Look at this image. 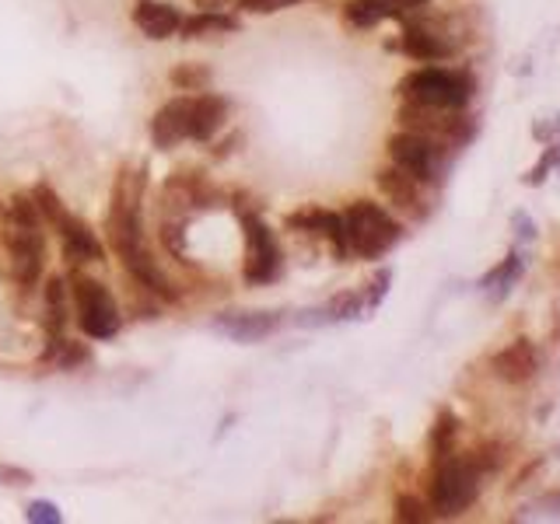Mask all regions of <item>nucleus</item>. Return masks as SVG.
<instances>
[{"instance_id":"nucleus-32","label":"nucleus","mask_w":560,"mask_h":524,"mask_svg":"<svg viewBox=\"0 0 560 524\" xmlns=\"http://www.w3.org/2000/svg\"><path fill=\"white\" fill-rule=\"evenodd\" d=\"M239 4L245 11H253V14H267V11H280V8L299 4V0H239Z\"/></svg>"},{"instance_id":"nucleus-10","label":"nucleus","mask_w":560,"mask_h":524,"mask_svg":"<svg viewBox=\"0 0 560 524\" xmlns=\"http://www.w3.org/2000/svg\"><path fill=\"white\" fill-rule=\"evenodd\" d=\"M378 190H382V196L397 207L400 214L414 217V221H424L427 214H431V196H427V182L414 179L410 172H403V168L389 164L378 172Z\"/></svg>"},{"instance_id":"nucleus-6","label":"nucleus","mask_w":560,"mask_h":524,"mask_svg":"<svg viewBox=\"0 0 560 524\" xmlns=\"http://www.w3.org/2000/svg\"><path fill=\"white\" fill-rule=\"evenodd\" d=\"M400 123L410 133H421V137L435 141L445 150H463L476 137V120L466 115L463 109H431V106H417V101H406L400 109Z\"/></svg>"},{"instance_id":"nucleus-8","label":"nucleus","mask_w":560,"mask_h":524,"mask_svg":"<svg viewBox=\"0 0 560 524\" xmlns=\"http://www.w3.org/2000/svg\"><path fill=\"white\" fill-rule=\"evenodd\" d=\"M445 158H449V150L438 147L435 141L421 137V133H397V137H389V161L410 172L414 179L427 182V185H438L441 182V172H445Z\"/></svg>"},{"instance_id":"nucleus-29","label":"nucleus","mask_w":560,"mask_h":524,"mask_svg":"<svg viewBox=\"0 0 560 524\" xmlns=\"http://www.w3.org/2000/svg\"><path fill=\"white\" fill-rule=\"evenodd\" d=\"M389 283H392V273L389 269H382V273H375V280L365 287V304H368V312H375L378 304H382L386 291H389Z\"/></svg>"},{"instance_id":"nucleus-33","label":"nucleus","mask_w":560,"mask_h":524,"mask_svg":"<svg viewBox=\"0 0 560 524\" xmlns=\"http://www.w3.org/2000/svg\"><path fill=\"white\" fill-rule=\"evenodd\" d=\"M221 4H228V0H196V8H204V11H218Z\"/></svg>"},{"instance_id":"nucleus-15","label":"nucleus","mask_w":560,"mask_h":524,"mask_svg":"<svg viewBox=\"0 0 560 524\" xmlns=\"http://www.w3.org/2000/svg\"><path fill=\"white\" fill-rule=\"evenodd\" d=\"M214 329L232 336L239 343H256L263 336H270L280 329V315L277 312H235V315H221Z\"/></svg>"},{"instance_id":"nucleus-31","label":"nucleus","mask_w":560,"mask_h":524,"mask_svg":"<svg viewBox=\"0 0 560 524\" xmlns=\"http://www.w3.org/2000/svg\"><path fill=\"white\" fill-rule=\"evenodd\" d=\"M512 228H515V239L525 245V242H536V221L529 214H512Z\"/></svg>"},{"instance_id":"nucleus-20","label":"nucleus","mask_w":560,"mask_h":524,"mask_svg":"<svg viewBox=\"0 0 560 524\" xmlns=\"http://www.w3.org/2000/svg\"><path fill=\"white\" fill-rule=\"evenodd\" d=\"M228 101L218 95H196V123H193V141H210L214 133L224 126Z\"/></svg>"},{"instance_id":"nucleus-11","label":"nucleus","mask_w":560,"mask_h":524,"mask_svg":"<svg viewBox=\"0 0 560 524\" xmlns=\"http://www.w3.org/2000/svg\"><path fill=\"white\" fill-rule=\"evenodd\" d=\"M193 123H196V95L172 98L151 120V137L161 150H172L175 144L193 141Z\"/></svg>"},{"instance_id":"nucleus-5","label":"nucleus","mask_w":560,"mask_h":524,"mask_svg":"<svg viewBox=\"0 0 560 524\" xmlns=\"http://www.w3.org/2000/svg\"><path fill=\"white\" fill-rule=\"evenodd\" d=\"M400 95L406 101L431 109H466L476 95V81L466 71H445V66H424L400 81Z\"/></svg>"},{"instance_id":"nucleus-30","label":"nucleus","mask_w":560,"mask_h":524,"mask_svg":"<svg viewBox=\"0 0 560 524\" xmlns=\"http://www.w3.org/2000/svg\"><path fill=\"white\" fill-rule=\"evenodd\" d=\"M28 521L32 524H60V511H57V503H49V500H36L28 507Z\"/></svg>"},{"instance_id":"nucleus-14","label":"nucleus","mask_w":560,"mask_h":524,"mask_svg":"<svg viewBox=\"0 0 560 524\" xmlns=\"http://www.w3.org/2000/svg\"><path fill=\"white\" fill-rule=\"evenodd\" d=\"M57 231H60V242H63V259H68L71 266H85V263L102 259V242L95 239V231L81 221V217L68 214Z\"/></svg>"},{"instance_id":"nucleus-34","label":"nucleus","mask_w":560,"mask_h":524,"mask_svg":"<svg viewBox=\"0 0 560 524\" xmlns=\"http://www.w3.org/2000/svg\"><path fill=\"white\" fill-rule=\"evenodd\" d=\"M424 4H431V0H400L403 11H414V8H424Z\"/></svg>"},{"instance_id":"nucleus-27","label":"nucleus","mask_w":560,"mask_h":524,"mask_svg":"<svg viewBox=\"0 0 560 524\" xmlns=\"http://www.w3.org/2000/svg\"><path fill=\"white\" fill-rule=\"evenodd\" d=\"M515 521H560V497L533 500L522 514H515Z\"/></svg>"},{"instance_id":"nucleus-9","label":"nucleus","mask_w":560,"mask_h":524,"mask_svg":"<svg viewBox=\"0 0 560 524\" xmlns=\"http://www.w3.org/2000/svg\"><path fill=\"white\" fill-rule=\"evenodd\" d=\"M245 228V280L249 283H270L280 273V248L270 228L259 221V217L245 214L242 217Z\"/></svg>"},{"instance_id":"nucleus-4","label":"nucleus","mask_w":560,"mask_h":524,"mask_svg":"<svg viewBox=\"0 0 560 524\" xmlns=\"http://www.w3.org/2000/svg\"><path fill=\"white\" fill-rule=\"evenodd\" d=\"M343 217V239H348V256L357 259H382L403 242V224L386 207L372 199L351 203Z\"/></svg>"},{"instance_id":"nucleus-13","label":"nucleus","mask_w":560,"mask_h":524,"mask_svg":"<svg viewBox=\"0 0 560 524\" xmlns=\"http://www.w3.org/2000/svg\"><path fill=\"white\" fill-rule=\"evenodd\" d=\"M455 49H459V42L431 22H410L403 28V53L421 63L449 60V57H455Z\"/></svg>"},{"instance_id":"nucleus-25","label":"nucleus","mask_w":560,"mask_h":524,"mask_svg":"<svg viewBox=\"0 0 560 524\" xmlns=\"http://www.w3.org/2000/svg\"><path fill=\"white\" fill-rule=\"evenodd\" d=\"M553 168H560V137L547 141V150H543V158L529 168V172L522 175L525 185H543L547 182V175L553 172Z\"/></svg>"},{"instance_id":"nucleus-2","label":"nucleus","mask_w":560,"mask_h":524,"mask_svg":"<svg viewBox=\"0 0 560 524\" xmlns=\"http://www.w3.org/2000/svg\"><path fill=\"white\" fill-rule=\"evenodd\" d=\"M141 193H144V175L123 168L117 179V190H112V210H109V242L120 252V259L134 277H141L151 291H161L165 297H172L169 283H165L161 269L151 263L144 248V234H141Z\"/></svg>"},{"instance_id":"nucleus-22","label":"nucleus","mask_w":560,"mask_h":524,"mask_svg":"<svg viewBox=\"0 0 560 524\" xmlns=\"http://www.w3.org/2000/svg\"><path fill=\"white\" fill-rule=\"evenodd\" d=\"M46 326L49 332H60L68 326V287L60 277H49L46 283Z\"/></svg>"},{"instance_id":"nucleus-7","label":"nucleus","mask_w":560,"mask_h":524,"mask_svg":"<svg viewBox=\"0 0 560 524\" xmlns=\"http://www.w3.org/2000/svg\"><path fill=\"white\" fill-rule=\"evenodd\" d=\"M71 297H74L77 326L85 336H92V340H112L120 332V308L98 280L74 273Z\"/></svg>"},{"instance_id":"nucleus-1","label":"nucleus","mask_w":560,"mask_h":524,"mask_svg":"<svg viewBox=\"0 0 560 524\" xmlns=\"http://www.w3.org/2000/svg\"><path fill=\"white\" fill-rule=\"evenodd\" d=\"M501 454L494 448H480L473 454L449 451L441 459H431V483H427V503L435 517H459L480 500L484 479L498 472Z\"/></svg>"},{"instance_id":"nucleus-23","label":"nucleus","mask_w":560,"mask_h":524,"mask_svg":"<svg viewBox=\"0 0 560 524\" xmlns=\"http://www.w3.org/2000/svg\"><path fill=\"white\" fill-rule=\"evenodd\" d=\"M455 437H459V419L449 410H441L431 427V459H441V454L455 451Z\"/></svg>"},{"instance_id":"nucleus-17","label":"nucleus","mask_w":560,"mask_h":524,"mask_svg":"<svg viewBox=\"0 0 560 524\" xmlns=\"http://www.w3.org/2000/svg\"><path fill=\"white\" fill-rule=\"evenodd\" d=\"M134 22L147 39H169L183 25V14L172 4H158V0H141L134 11Z\"/></svg>"},{"instance_id":"nucleus-3","label":"nucleus","mask_w":560,"mask_h":524,"mask_svg":"<svg viewBox=\"0 0 560 524\" xmlns=\"http://www.w3.org/2000/svg\"><path fill=\"white\" fill-rule=\"evenodd\" d=\"M42 231H46V221L36 207V199L14 196L11 207L4 210V231H0V239L8 242L14 277L25 287H36L42 277V259H46Z\"/></svg>"},{"instance_id":"nucleus-35","label":"nucleus","mask_w":560,"mask_h":524,"mask_svg":"<svg viewBox=\"0 0 560 524\" xmlns=\"http://www.w3.org/2000/svg\"><path fill=\"white\" fill-rule=\"evenodd\" d=\"M0 231H4V207H0Z\"/></svg>"},{"instance_id":"nucleus-19","label":"nucleus","mask_w":560,"mask_h":524,"mask_svg":"<svg viewBox=\"0 0 560 524\" xmlns=\"http://www.w3.org/2000/svg\"><path fill=\"white\" fill-rule=\"evenodd\" d=\"M343 14L354 28H375L389 19H403L406 11L400 8V0H351Z\"/></svg>"},{"instance_id":"nucleus-16","label":"nucleus","mask_w":560,"mask_h":524,"mask_svg":"<svg viewBox=\"0 0 560 524\" xmlns=\"http://www.w3.org/2000/svg\"><path fill=\"white\" fill-rule=\"evenodd\" d=\"M288 228H299L308 234H319L329 245H333L337 259H348V239H343V217L329 214V210H302L288 217Z\"/></svg>"},{"instance_id":"nucleus-24","label":"nucleus","mask_w":560,"mask_h":524,"mask_svg":"<svg viewBox=\"0 0 560 524\" xmlns=\"http://www.w3.org/2000/svg\"><path fill=\"white\" fill-rule=\"evenodd\" d=\"M32 199H36V207H39V214H42V221L49 224V228H60V221L63 217H68V210H63V203H60V196L49 190L46 182H39L36 190H32Z\"/></svg>"},{"instance_id":"nucleus-28","label":"nucleus","mask_w":560,"mask_h":524,"mask_svg":"<svg viewBox=\"0 0 560 524\" xmlns=\"http://www.w3.org/2000/svg\"><path fill=\"white\" fill-rule=\"evenodd\" d=\"M435 511L431 503L421 500V497H400L397 500V521H431Z\"/></svg>"},{"instance_id":"nucleus-21","label":"nucleus","mask_w":560,"mask_h":524,"mask_svg":"<svg viewBox=\"0 0 560 524\" xmlns=\"http://www.w3.org/2000/svg\"><path fill=\"white\" fill-rule=\"evenodd\" d=\"M239 22L228 19L221 11H204V14H193V19H183L179 32H183V39H200V36H210V32H235Z\"/></svg>"},{"instance_id":"nucleus-18","label":"nucleus","mask_w":560,"mask_h":524,"mask_svg":"<svg viewBox=\"0 0 560 524\" xmlns=\"http://www.w3.org/2000/svg\"><path fill=\"white\" fill-rule=\"evenodd\" d=\"M525 273V259H522V252H508V256L498 263V266H490L487 273L480 277V291L490 297V301H504L508 294L515 291V283L522 280Z\"/></svg>"},{"instance_id":"nucleus-12","label":"nucleus","mask_w":560,"mask_h":524,"mask_svg":"<svg viewBox=\"0 0 560 524\" xmlns=\"http://www.w3.org/2000/svg\"><path fill=\"white\" fill-rule=\"evenodd\" d=\"M490 367H494V375H498L501 381L508 385H525V381H533L539 375V367H543V353L533 340H515V343H508L501 346L498 353L490 357Z\"/></svg>"},{"instance_id":"nucleus-26","label":"nucleus","mask_w":560,"mask_h":524,"mask_svg":"<svg viewBox=\"0 0 560 524\" xmlns=\"http://www.w3.org/2000/svg\"><path fill=\"white\" fill-rule=\"evenodd\" d=\"M169 77H172L175 88H183V92H204L207 84H210V71H207V66H196V63L175 66Z\"/></svg>"}]
</instances>
